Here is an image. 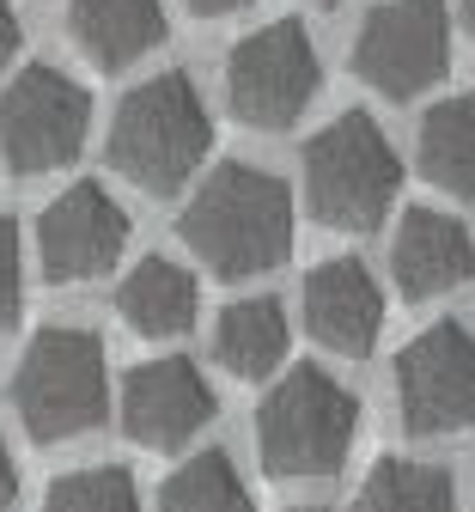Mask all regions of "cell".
<instances>
[{
    "label": "cell",
    "mask_w": 475,
    "mask_h": 512,
    "mask_svg": "<svg viewBox=\"0 0 475 512\" xmlns=\"http://www.w3.org/2000/svg\"><path fill=\"white\" fill-rule=\"evenodd\" d=\"M19 55V13L0 0V74H7V61Z\"/></svg>",
    "instance_id": "7402d4cb"
},
{
    "label": "cell",
    "mask_w": 475,
    "mask_h": 512,
    "mask_svg": "<svg viewBox=\"0 0 475 512\" xmlns=\"http://www.w3.org/2000/svg\"><path fill=\"white\" fill-rule=\"evenodd\" d=\"M317 86H323V68H317L311 31L299 19L262 25L226 55V104L244 128H262V135L299 122Z\"/></svg>",
    "instance_id": "8992f818"
},
{
    "label": "cell",
    "mask_w": 475,
    "mask_h": 512,
    "mask_svg": "<svg viewBox=\"0 0 475 512\" xmlns=\"http://www.w3.org/2000/svg\"><path fill=\"white\" fill-rule=\"evenodd\" d=\"M299 183H305V202H311L317 226L372 232V226H384L396 189H402V159L366 110H348L305 141Z\"/></svg>",
    "instance_id": "277c9868"
},
{
    "label": "cell",
    "mask_w": 475,
    "mask_h": 512,
    "mask_svg": "<svg viewBox=\"0 0 475 512\" xmlns=\"http://www.w3.org/2000/svg\"><path fill=\"white\" fill-rule=\"evenodd\" d=\"M159 512H256V506H250V488L226 452H195L189 464H177L165 476Z\"/></svg>",
    "instance_id": "d6986e66"
},
{
    "label": "cell",
    "mask_w": 475,
    "mask_h": 512,
    "mask_svg": "<svg viewBox=\"0 0 475 512\" xmlns=\"http://www.w3.org/2000/svg\"><path fill=\"white\" fill-rule=\"evenodd\" d=\"M305 330L335 354H372L384 330V287L360 256H329L305 275Z\"/></svg>",
    "instance_id": "7c38bea8"
},
{
    "label": "cell",
    "mask_w": 475,
    "mask_h": 512,
    "mask_svg": "<svg viewBox=\"0 0 475 512\" xmlns=\"http://www.w3.org/2000/svg\"><path fill=\"white\" fill-rule=\"evenodd\" d=\"M92 98L61 68H25L0 92V159L13 177H43L86 147Z\"/></svg>",
    "instance_id": "ba28073f"
},
{
    "label": "cell",
    "mask_w": 475,
    "mask_h": 512,
    "mask_svg": "<svg viewBox=\"0 0 475 512\" xmlns=\"http://www.w3.org/2000/svg\"><path fill=\"white\" fill-rule=\"evenodd\" d=\"M183 244L201 256V269L220 281H250L287 263L293 250V202L275 171L256 165H220L201 177L177 220Z\"/></svg>",
    "instance_id": "6da1fadb"
},
{
    "label": "cell",
    "mask_w": 475,
    "mask_h": 512,
    "mask_svg": "<svg viewBox=\"0 0 475 512\" xmlns=\"http://www.w3.org/2000/svg\"><path fill=\"white\" fill-rule=\"evenodd\" d=\"M67 37H74L98 68H128L147 49L165 43V7L159 0H67Z\"/></svg>",
    "instance_id": "5bb4252c"
},
{
    "label": "cell",
    "mask_w": 475,
    "mask_h": 512,
    "mask_svg": "<svg viewBox=\"0 0 475 512\" xmlns=\"http://www.w3.org/2000/svg\"><path fill=\"white\" fill-rule=\"evenodd\" d=\"M19 287H25L19 232H13V220H0V330H13V317H19Z\"/></svg>",
    "instance_id": "44dd1931"
},
{
    "label": "cell",
    "mask_w": 475,
    "mask_h": 512,
    "mask_svg": "<svg viewBox=\"0 0 475 512\" xmlns=\"http://www.w3.org/2000/svg\"><path fill=\"white\" fill-rule=\"evenodd\" d=\"M421 177L445 196H475V92H457L421 116Z\"/></svg>",
    "instance_id": "e0dca14e"
},
{
    "label": "cell",
    "mask_w": 475,
    "mask_h": 512,
    "mask_svg": "<svg viewBox=\"0 0 475 512\" xmlns=\"http://www.w3.org/2000/svg\"><path fill=\"white\" fill-rule=\"evenodd\" d=\"M13 494H19V470H13V458H7V439H0V512L13 506Z\"/></svg>",
    "instance_id": "cb8c5ba5"
},
{
    "label": "cell",
    "mask_w": 475,
    "mask_h": 512,
    "mask_svg": "<svg viewBox=\"0 0 475 512\" xmlns=\"http://www.w3.org/2000/svg\"><path fill=\"white\" fill-rule=\"evenodd\" d=\"M390 275H396V293L409 299L457 293L463 281H475V238L463 232V220L439 208H409L390 238Z\"/></svg>",
    "instance_id": "4fadbf2b"
},
{
    "label": "cell",
    "mask_w": 475,
    "mask_h": 512,
    "mask_svg": "<svg viewBox=\"0 0 475 512\" xmlns=\"http://www.w3.org/2000/svg\"><path fill=\"white\" fill-rule=\"evenodd\" d=\"M43 512H141V494H134V476L128 470L98 464V470L61 476L43 494Z\"/></svg>",
    "instance_id": "ffe728a7"
},
{
    "label": "cell",
    "mask_w": 475,
    "mask_h": 512,
    "mask_svg": "<svg viewBox=\"0 0 475 512\" xmlns=\"http://www.w3.org/2000/svg\"><path fill=\"white\" fill-rule=\"evenodd\" d=\"M396 409L402 427L439 439L475 427V330L445 317L396 354Z\"/></svg>",
    "instance_id": "9c48e42d"
},
{
    "label": "cell",
    "mask_w": 475,
    "mask_h": 512,
    "mask_svg": "<svg viewBox=\"0 0 475 512\" xmlns=\"http://www.w3.org/2000/svg\"><path fill=\"white\" fill-rule=\"evenodd\" d=\"M293 512H317V506H293Z\"/></svg>",
    "instance_id": "484cf974"
},
{
    "label": "cell",
    "mask_w": 475,
    "mask_h": 512,
    "mask_svg": "<svg viewBox=\"0 0 475 512\" xmlns=\"http://www.w3.org/2000/svg\"><path fill=\"white\" fill-rule=\"evenodd\" d=\"M13 409L37 445H61V439L92 433L110 409L104 342L92 330H74V324L37 330L19 372H13Z\"/></svg>",
    "instance_id": "5b68a950"
},
{
    "label": "cell",
    "mask_w": 475,
    "mask_h": 512,
    "mask_svg": "<svg viewBox=\"0 0 475 512\" xmlns=\"http://www.w3.org/2000/svg\"><path fill=\"white\" fill-rule=\"evenodd\" d=\"M116 311L134 336L177 342L195 324V275L183 263H171V256H141L116 287Z\"/></svg>",
    "instance_id": "9a60e30c"
},
{
    "label": "cell",
    "mask_w": 475,
    "mask_h": 512,
    "mask_svg": "<svg viewBox=\"0 0 475 512\" xmlns=\"http://www.w3.org/2000/svg\"><path fill=\"white\" fill-rule=\"evenodd\" d=\"M208 421H214V384L183 354L147 360L122 378V427H128V439L153 445V452L189 445Z\"/></svg>",
    "instance_id": "8fae6325"
},
{
    "label": "cell",
    "mask_w": 475,
    "mask_h": 512,
    "mask_svg": "<svg viewBox=\"0 0 475 512\" xmlns=\"http://www.w3.org/2000/svg\"><path fill=\"white\" fill-rule=\"evenodd\" d=\"M128 250V214L104 183H74L37 214V263L55 287L98 281L122 263Z\"/></svg>",
    "instance_id": "30bf717a"
},
{
    "label": "cell",
    "mask_w": 475,
    "mask_h": 512,
    "mask_svg": "<svg viewBox=\"0 0 475 512\" xmlns=\"http://www.w3.org/2000/svg\"><path fill=\"white\" fill-rule=\"evenodd\" d=\"M208 147H214V122L189 74H159L147 86H134L116 104L104 135L110 165L147 196H177L195 177V165L208 159Z\"/></svg>",
    "instance_id": "7a4b0ae2"
},
{
    "label": "cell",
    "mask_w": 475,
    "mask_h": 512,
    "mask_svg": "<svg viewBox=\"0 0 475 512\" xmlns=\"http://www.w3.org/2000/svg\"><path fill=\"white\" fill-rule=\"evenodd\" d=\"M189 13H201V19H226V13H244L250 0H183Z\"/></svg>",
    "instance_id": "603a6c76"
},
{
    "label": "cell",
    "mask_w": 475,
    "mask_h": 512,
    "mask_svg": "<svg viewBox=\"0 0 475 512\" xmlns=\"http://www.w3.org/2000/svg\"><path fill=\"white\" fill-rule=\"evenodd\" d=\"M354 512H457L451 470L421 458H378L354 494Z\"/></svg>",
    "instance_id": "ac0fdd59"
},
{
    "label": "cell",
    "mask_w": 475,
    "mask_h": 512,
    "mask_svg": "<svg viewBox=\"0 0 475 512\" xmlns=\"http://www.w3.org/2000/svg\"><path fill=\"white\" fill-rule=\"evenodd\" d=\"M463 25H469V31H475V0H463Z\"/></svg>",
    "instance_id": "d4e9b609"
},
{
    "label": "cell",
    "mask_w": 475,
    "mask_h": 512,
    "mask_svg": "<svg viewBox=\"0 0 475 512\" xmlns=\"http://www.w3.org/2000/svg\"><path fill=\"white\" fill-rule=\"evenodd\" d=\"M360 403L323 366H293L256 409V452L275 482H317L348 464Z\"/></svg>",
    "instance_id": "3957f363"
},
{
    "label": "cell",
    "mask_w": 475,
    "mask_h": 512,
    "mask_svg": "<svg viewBox=\"0 0 475 512\" xmlns=\"http://www.w3.org/2000/svg\"><path fill=\"white\" fill-rule=\"evenodd\" d=\"M214 360L232 378H268L287 360V311L275 299H232L214 324Z\"/></svg>",
    "instance_id": "2e32d148"
},
{
    "label": "cell",
    "mask_w": 475,
    "mask_h": 512,
    "mask_svg": "<svg viewBox=\"0 0 475 512\" xmlns=\"http://www.w3.org/2000/svg\"><path fill=\"white\" fill-rule=\"evenodd\" d=\"M451 68V19L445 0H384L366 13L360 37H354V74L390 98L409 104L421 92H433Z\"/></svg>",
    "instance_id": "52a82bcc"
}]
</instances>
